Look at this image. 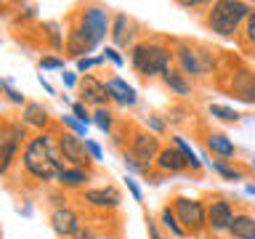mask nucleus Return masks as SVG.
Wrapping results in <instances>:
<instances>
[{
	"instance_id": "f257e3e1",
	"label": "nucleus",
	"mask_w": 255,
	"mask_h": 239,
	"mask_svg": "<svg viewBox=\"0 0 255 239\" xmlns=\"http://www.w3.org/2000/svg\"><path fill=\"white\" fill-rule=\"evenodd\" d=\"M64 167L67 159L59 149V127L35 133L21 151V170L37 183H56Z\"/></svg>"
},
{
	"instance_id": "f03ea898",
	"label": "nucleus",
	"mask_w": 255,
	"mask_h": 239,
	"mask_svg": "<svg viewBox=\"0 0 255 239\" xmlns=\"http://www.w3.org/2000/svg\"><path fill=\"white\" fill-rule=\"evenodd\" d=\"M173 64H175L173 43L167 45L165 40H138L130 48V67L143 80L162 77L167 69H173Z\"/></svg>"
},
{
	"instance_id": "7ed1b4c3",
	"label": "nucleus",
	"mask_w": 255,
	"mask_h": 239,
	"mask_svg": "<svg viewBox=\"0 0 255 239\" xmlns=\"http://www.w3.org/2000/svg\"><path fill=\"white\" fill-rule=\"evenodd\" d=\"M253 11L255 5L242 3V0H215L210 11L205 13V24L213 35L223 40H234V37H242V29L247 19L253 16Z\"/></svg>"
},
{
	"instance_id": "20e7f679",
	"label": "nucleus",
	"mask_w": 255,
	"mask_h": 239,
	"mask_svg": "<svg viewBox=\"0 0 255 239\" xmlns=\"http://www.w3.org/2000/svg\"><path fill=\"white\" fill-rule=\"evenodd\" d=\"M175 51V67H178L186 77L191 80H205L215 72V61H218V51H210L207 45H197L189 40H173Z\"/></svg>"
},
{
	"instance_id": "39448f33",
	"label": "nucleus",
	"mask_w": 255,
	"mask_h": 239,
	"mask_svg": "<svg viewBox=\"0 0 255 239\" xmlns=\"http://www.w3.org/2000/svg\"><path fill=\"white\" fill-rule=\"evenodd\" d=\"M75 27L85 37V43L96 51L112 32V13L104 5H83V8H77Z\"/></svg>"
},
{
	"instance_id": "423d86ee",
	"label": "nucleus",
	"mask_w": 255,
	"mask_h": 239,
	"mask_svg": "<svg viewBox=\"0 0 255 239\" xmlns=\"http://www.w3.org/2000/svg\"><path fill=\"white\" fill-rule=\"evenodd\" d=\"M170 205L189 237H202L207 231V202L205 199L189 197V194H175L170 199Z\"/></svg>"
},
{
	"instance_id": "0eeeda50",
	"label": "nucleus",
	"mask_w": 255,
	"mask_h": 239,
	"mask_svg": "<svg viewBox=\"0 0 255 239\" xmlns=\"http://www.w3.org/2000/svg\"><path fill=\"white\" fill-rule=\"evenodd\" d=\"M165 149V143L159 135L154 133H149L146 127H133L130 130V138H128V154H130L135 162H141L143 167H149V170H154V162H157V157H159V151Z\"/></svg>"
},
{
	"instance_id": "6e6552de",
	"label": "nucleus",
	"mask_w": 255,
	"mask_h": 239,
	"mask_svg": "<svg viewBox=\"0 0 255 239\" xmlns=\"http://www.w3.org/2000/svg\"><path fill=\"white\" fill-rule=\"evenodd\" d=\"M59 149H61V154H64L69 167H83V170L93 173L96 162L91 159V154H88V149H85V138H80L77 133H69V130H64V127H59Z\"/></svg>"
},
{
	"instance_id": "1a4fd4ad",
	"label": "nucleus",
	"mask_w": 255,
	"mask_h": 239,
	"mask_svg": "<svg viewBox=\"0 0 255 239\" xmlns=\"http://www.w3.org/2000/svg\"><path fill=\"white\" fill-rule=\"evenodd\" d=\"M234 202L226 197H213L207 199V231L213 237H221V234H229L231 223H234Z\"/></svg>"
},
{
	"instance_id": "9d476101",
	"label": "nucleus",
	"mask_w": 255,
	"mask_h": 239,
	"mask_svg": "<svg viewBox=\"0 0 255 239\" xmlns=\"http://www.w3.org/2000/svg\"><path fill=\"white\" fill-rule=\"evenodd\" d=\"M80 202L96 213H112L123 205V194H120L117 186L107 183V186H93V189L80 191Z\"/></svg>"
},
{
	"instance_id": "9b49d317",
	"label": "nucleus",
	"mask_w": 255,
	"mask_h": 239,
	"mask_svg": "<svg viewBox=\"0 0 255 239\" xmlns=\"http://www.w3.org/2000/svg\"><path fill=\"white\" fill-rule=\"evenodd\" d=\"M80 101L91 109L109 107V91H107V80H99L96 75H83L80 77Z\"/></svg>"
},
{
	"instance_id": "f8f14e48",
	"label": "nucleus",
	"mask_w": 255,
	"mask_h": 239,
	"mask_svg": "<svg viewBox=\"0 0 255 239\" xmlns=\"http://www.w3.org/2000/svg\"><path fill=\"white\" fill-rule=\"evenodd\" d=\"M51 226L59 237L64 239H75L80 234V229L85 226L83 218L77 215V210H72V207H53L51 210Z\"/></svg>"
},
{
	"instance_id": "ddd939ff",
	"label": "nucleus",
	"mask_w": 255,
	"mask_h": 239,
	"mask_svg": "<svg viewBox=\"0 0 255 239\" xmlns=\"http://www.w3.org/2000/svg\"><path fill=\"white\" fill-rule=\"evenodd\" d=\"M229 91L237 96L239 101L255 104V69L239 67L229 75Z\"/></svg>"
},
{
	"instance_id": "4468645a",
	"label": "nucleus",
	"mask_w": 255,
	"mask_h": 239,
	"mask_svg": "<svg viewBox=\"0 0 255 239\" xmlns=\"http://www.w3.org/2000/svg\"><path fill=\"white\" fill-rule=\"evenodd\" d=\"M154 170L162 173V175H178V173H186L189 170V159L183 154L181 149H175L173 143L170 146H165L159 151L157 162H154Z\"/></svg>"
},
{
	"instance_id": "2eb2a0df",
	"label": "nucleus",
	"mask_w": 255,
	"mask_h": 239,
	"mask_svg": "<svg viewBox=\"0 0 255 239\" xmlns=\"http://www.w3.org/2000/svg\"><path fill=\"white\" fill-rule=\"evenodd\" d=\"M21 122L35 133H45V130H53V120H51V112H48L43 104L37 101H29L27 107L21 109Z\"/></svg>"
},
{
	"instance_id": "dca6fc26",
	"label": "nucleus",
	"mask_w": 255,
	"mask_h": 239,
	"mask_svg": "<svg viewBox=\"0 0 255 239\" xmlns=\"http://www.w3.org/2000/svg\"><path fill=\"white\" fill-rule=\"evenodd\" d=\"M205 146H207V151H210L213 157H218L221 162H234V157H237L234 141H231L226 133H221V130H207L205 133Z\"/></svg>"
},
{
	"instance_id": "f3484780",
	"label": "nucleus",
	"mask_w": 255,
	"mask_h": 239,
	"mask_svg": "<svg viewBox=\"0 0 255 239\" xmlns=\"http://www.w3.org/2000/svg\"><path fill=\"white\" fill-rule=\"evenodd\" d=\"M107 91H109V101L117 104V107H135L138 104L135 88L123 77H107Z\"/></svg>"
},
{
	"instance_id": "a211bd4d",
	"label": "nucleus",
	"mask_w": 255,
	"mask_h": 239,
	"mask_svg": "<svg viewBox=\"0 0 255 239\" xmlns=\"http://www.w3.org/2000/svg\"><path fill=\"white\" fill-rule=\"evenodd\" d=\"M130 29H133V21L128 19V13H123V11L112 13L109 37H112V43H115V48H133L135 45V35Z\"/></svg>"
},
{
	"instance_id": "6ab92c4d",
	"label": "nucleus",
	"mask_w": 255,
	"mask_h": 239,
	"mask_svg": "<svg viewBox=\"0 0 255 239\" xmlns=\"http://www.w3.org/2000/svg\"><path fill=\"white\" fill-rule=\"evenodd\" d=\"M93 178V173L91 170H83V167H64L61 175H59V181H56V186L64 189V191H85L88 186V181Z\"/></svg>"
},
{
	"instance_id": "aec40b11",
	"label": "nucleus",
	"mask_w": 255,
	"mask_h": 239,
	"mask_svg": "<svg viewBox=\"0 0 255 239\" xmlns=\"http://www.w3.org/2000/svg\"><path fill=\"white\" fill-rule=\"evenodd\" d=\"M159 80H162V85H165L170 93H175V96H183V99H186V96H194V80L186 77L178 67L167 69Z\"/></svg>"
},
{
	"instance_id": "412c9836",
	"label": "nucleus",
	"mask_w": 255,
	"mask_h": 239,
	"mask_svg": "<svg viewBox=\"0 0 255 239\" xmlns=\"http://www.w3.org/2000/svg\"><path fill=\"white\" fill-rule=\"evenodd\" d=\"M64 53H67L69 59H75V61L88 59V53H93V48L85 43V37L80 35V29L75 27V24L67 29V45H64Z\"/></svg>"
},
{
	"instance_id": "4be33fe9",
	"label": "nucleus",
	"mask_w": 255,
	"mask_h": 239,
	"mask_svg": "<svg viewBox=\"0 0 255 239\" xmlns=\"http://www.w3.org/2000/svg\"><path fill=\"white\" fill-rule=\"evenodd\" d=\"M229 237L231 239H255V213L237 210L234 223L229 229Z\"/></svg>"
},
{
	"instance_id": "5701e85b",
	"label": "nucleus",
	"mask_w": 255,
	"mask_h": 239,
	"mask_svg": "<svg viewBox=\"0 0 255 239\" xmlns=\"http://www.w3.org/2000/svg\"><path fill=\"white\" fill-rule=\"evenodd\" d=\"M157 221H159V226H162L167 234H173L175 239H186V237H189V234H186V229L181 226V221H178V215H175V210H173V205H170V202L162 205V210H159Z\"/></svg>"
},
{
	"instance_id": "b1692460",
	"label": "nucleus",
	"mask_w": 255,
	"mask_h": 239,
	"mask_svg": "<svg viewBox=\"0 0 255 239\" xmlns=\"http://www.w3.org/2000/svg\"><path fill=\"white\" fill-rule=\"evenodd\" d=\"M207 115L213 120H218V122H223V125H237L239 120H242V115H239L237 109L226 107V104H207Z\"/></svg>"
},
{
	"instance_id": "393cba45",
	"label": "nucleus",
	"mask_w": 255,
	"mask_h": 239,
	"mask_svg": "<svg viewBox=\"0 0 255 239\" xmlns=\"http://www.w3.org/2000/svg\"><path fill=\"white\" fill-rule=\"evenodd\" d=\"M210 167L221 175L223 181H245V167H239L234 162H221V159H210Z\"/></svg>"
},
{
	"instance_id": "a878e982",
	"label": "nucleus",
	"mask_w": 255,
	"mask_h": 239,
	"mask_svg": "<svg viewBox=\"0 0 255 239\" xmlns=\"http://www.w3.org/2000/svg\"><path fill=\"white\" fill-rule=\"evenodd\" d=\"M170 143H173L175 149H181L183 154H186V159H189V170H191V173H197V175L202 173V159L194 154V149H191L189 143H186V138H183V135H178V133L170 135Z\"/></svg>"
},
{
	"instance_id": "bb28decb",
	"label": "nucleus",
	"mask_w": 255,
	"mask_h": 239,
	"mask_svg": "<svg viewBox=\"0 0 255 239\" xmlns=\"http://www.w3.org/2000/svg\"><path fill=\"white\" fill-rule=\"evenodd\" d=\"M43 32L48 37V43H51L53 51H64V45H67V35L61 32V24L59 21H45L43 24Z\"/></svg>"
},
{
	"instance_id": "cd10ccee",
	"label": "nucleus",
	"mask_w": 255,
	"mask_h": 239,
	"mask_svg": "<svg viewBox=\"0 0 255 239\" xmlns=\"http://www.w3.org/2000/svg\"><path fill=\"white\" fill-rule=\"evenodd\" d=\"M93 125L99 127L101 133H115V112L109 107L93 109Z\"/></svg>"
},
{
	"instance_id": "c85d7f7f",
	"label": "nucleus",
	"mask_w": 255,
	"mask_h": 239,
	"mask_svg": "<svg viewBox=\"0 0 255 239\" xmlns=\"http://www.w3.org/2000/svg\"><path fill=\"white\" fill-rule=\"evenodd\" d=\"M0 88H3V93H5V99L8 101H11V104H16V107H27V96H24L21 91H16V88H13V83H11V80H8V77H3V80H0Z\"/></svg>"
},
{
	"instance_id": "c756f323",
	"label": "nucleus",
	"mask_w": 255,
	"mask_h": 239,
	"mask_svg": "<svg viewBox=\"0 0 255 239\" xmlns=\"http://www.w3.org/2000/svg\"><path fill=\"white\" fill-rule=\"evenodd\" d=\"M61 127H64V130H69V133H77L80 138H88V125L80 122V120H77L75 115H72V112L61 117Z\"/></svg>"
},
{
	"instance_id": "7c9ffc66",
	"label": "nucleus",
	"mask_w": 255,
	"mask_h": 239,
	"mask_svg": "<svg viewBox=\"0 0 255 239\" xmlns=\"http://www.w3.org/2000/svg\"><path fill=\"white\" fill-rule=\"evenodd\" d=\"M146 130L162 138V135L167 133V120L159 117V115H149V117H146Z\"/></svg>"
},
{
	"instance_id": "2f4dec72",
	"label": "nucleus",
	"mask_w": 255,
	"mask_h": 239,
	"mask_svg": "<svg viewBox=\"0 0 255 239\" xmlns=\"http://www.w3.org/2000/svg\"><path fill=\"white\" fill-rule=\"evenodd\" d=\"M72 115H75L83 125H91V122H93V109L85 107L83 101H75V104H72Z\"/></svg>"
},
{
	"instance_id": "473e14b6",
	"label": "nucleus",
	"mask_w": 255,
	"mask_h": 239,
	"mask_svg": "<svg viewBox=\"0 0 255 239\" xmlns=\"http://www.w3.org/2000/svg\"><path fill=\"white\" fill-rule=\"evenodd\" d=\"M123 165H125V170L128 175H133V173H141V175H151L154 170H149V167H143L141 162H135V159L128 154V151H123Z\"/></svg>"
},
{
	"instance_id": "72a5a7b5",
	"label": "nucleus",
	"mask_w": 255,
	"mask_h": 239,
	"mask_svg": "<svg viewBox=\"0 0 255 239\" xmlns=\"http://www.w3.org/2000/svg\"><path fill=\"white\" fill-rule=\"evenodd\" d=\"M101 64H107V59L104 56H96V59H80V61H75V67H77V75H88L91 69H96V67H101Z\"/></svg>"
},
{
	"instance_id": "f704fd0d",
	"label": "nucleus",
	"mask_w": 255,
	"mask_h": 239,
	"mask_svg": "<svg viewBox=\"0 0 255 239\" xmlns=\"http://www.w3.org/2000/svg\"><path fill=\"white\" fill-rule=\"evenodd\" d=\"M40 69H61V72H67L64 69V59L56 56V53H43L40 56Z\"/></svg>"
},
{
	"instance_id": "c9c22d12",
	"label": "nucleus",
	"mask_w": 255,
	"mask_h": 239,
	"mask_svg": "<svg viewBox=\"0 0 255 239\" xmlns=\"http://www.w3.org/2000/svg\"><path fill=\"white\" fill-rule=\"evenodd\" d=\"M242 43L247 45V48H255V11H253V16L247 19V24H245V29H242Z\"/></svg>"
},
{
	"instance_id": "e433bc0d",
	"label": "nucleus",
	"mask_w": 255,
	"mask_h": 239,
	"mask_svg": "<svg viewBox=\"0 0 255 239\" xmlns=\"http://www.w3.org/2000/svg\"><path fill=\"white\" fill-rule=\"evenodd\" d=\"M146 234H149V239H165V229L159 226V221L151 218V215H146Z\"/></svg>"
},
{
	"instance_id": "4c0bfd02",
	"label": "nucleus",
	"mask_w": 255,
	"mask_h": 239,
	"mask_svg": "<svg viewBox=\"0 0 255 239\" xmlns=\"http://www.w3.org/2000/svg\"><path fill=\"white\" fill-rule=\"evenodd\" d=\"M101 56H104L107 61H112V64H115L117 69H120V67H125V59H123V53H120L115 45H107V48H104V53H101Z\"/></svg>"
},
{
	"instance_id": "58836bf2",
	"label": "nucleus",
	"mask_w": 255,
	"mask_h": 239,
	"mask_svg": "<svg viewBox=\"0 0 255 239\" xmlns=\"http://www.w3.org/2000/svg\"><path fill=\"white\" fill-rule=\"evenodd\" d=\"M181 8H189V11H194V13H202V8H205V11H210V0H181V3H178Z\"/></svg>"
},
{
	"instance_id": "ea45409f",
	"label": "nucleus",
	"mask_w": 255,
	"mask_h": 239,
	"mask_svg": "<svg viewBox=\"0 0 255 239\" xmlns=\"http://www.w3.org/2000/svg\"><path fill=\"white\" fill-rule=\"evenodd\" d=\"M125 186H128V191H130V194H133V199H135V202H143V191H141V186H138V181H135L133 178V175H128L125 173Z\"/></svg>"
},
{
	"instance_id": "a19ab883",
	"label": "nucleus",
	"mask_w": 255,
	"mask_h": 239,
	"mask_svg": "<svg viewBox=\"0 0 255 239\" xmlns=\"http://www.w3.org/2000/svg\"><path fill=\"white\" fill-rule=\"evenodd\" d=\"M85 149H88V154H91V159H93L96 165H99V162H104V149H101V146H99V143H96V141L85 138Z\"/></svg>"
},
{
	"instance_id": "79ce46f5",
	"label": "nucleus",
	"mask_w": 255,
	"mask_h": 239,
	"mask_svg": "<svg viewBox=\"0 0 255 239\" xmlns=\"http://www.w3.org/2000/svg\"><path fill=\"white\" fill-rule=\"evenodd\" d=\"M35 16H37V5H32V3H21L19 5V19L27 21V19H35Z\"/></svg>"
},
{
	"instance_id": "37998d69",
	"label": "nucleus",
	"mask_w": 255,
	"mask_h": 239,
	"mask_svg": "<svg viewBox=\"0 0 255 239\" xmlns=\"http://www.w3.org/2000/svg\"><path fill=\"white\" fill-rule=\"evenodd\" d=\"M61 83H64V88H75V85H80L77 72H64V75H61Z\"/></svg>"
},
{
	"instance_id": "c03bdc74",
	"label": "nucleus",
	"mask_w": 255,
	"mask_h": 239,
	"mask_svg": "<svg viewBox=\"0 0 255 239\" xmlns=\"http://www.w3.org/2000/svg\"><path fill=\"white\" fill-rule=\"evenodd\" d=\"M75 239H99V234H96V229H93V226H88V223H85V226L80 229V234H77Z\"/></svg>"
},
{
	"instance_id": "a18cd8bd",
	"label": "nucleus",
	"mask_w": 255,
	"mask_h": 239,
	"mask_svg": "<svg viewBox=\"0 0 255 239\" xmlns=\"http://www.w3.org/2000/svg\"><path fill=\"white\" fill-rule=\"evenodd\" d=\"M40 85H43V91H45L48 96H53V93H56V91H53V85H51V83H48V80H45L43 75H40Z\"/></svg>"
},
{
	"instance_id": "49530a36",
	"label": "nucleus",
	"mask_w": 255,
	"mask_h": 239,
	"mask_svg": "<svg viewBox=\"0 0 255 239\" xmlns=\"http://www.w3.org/2000/svg\"><path fill=\"white\" fill-rule=\"evenodd\" d=\"M247 53H250V59L255 61V48H247Z\"/></svg>"
},
{
	"instance_id": "de8ad7c7",
	"label": "nucleus",
	"mask_w": 255,
	"mask_h": 239,
	"mask_svg": "<svg viewBox=\"0 0 255 239\" xmlns=\"http://www.w3.org/2000/svg\"><path fill=\"white\" fill-rule=\"evenodd\" d=\"M213 239H221V237H213Z\"/></svg>"
}]
</instances>
